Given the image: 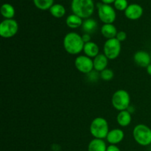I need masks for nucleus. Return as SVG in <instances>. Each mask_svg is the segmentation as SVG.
<instances>
[{"label":"nucleus","mask_w":151,"mask_h":151,"mask_svg":"<svg viewBox=\"0 0 151 151\" xmlns=\"http://www.w3.org/2000/svg\"><path fill=\"white\" fill-rule=\"evenodd\" d=\"M63 47L67 53L70 55H78L83 51L85 43L82 35L75 32H68L63 38Z\"/></svg>","instance_id":"nucleus-1"},{"label":"nucleus","mask_w":151,"mask_h":151,"mask_svg":"<svg viewBox=\"0 0 151 151\" xmlns=\"http://www.w3.org/2000/svg\"><path fill=\"white\" fill-rule=\"evenodd\" d=\"M71 8L74 14L86 19L94 13V3L93 0H72Z\"/></svg>","instance_id":"nucleus-2"},{"label":"nucleus","mask_w":151,"mask_h":151,"mask_svg":"<svg viewBox=\"0 0 151 151\" xmlns=\"http://www.w3.org/2000/svg\"><path fill=\"white\" fill-rule=\"evenodd\" d=\"M109 132V123L103 117L94 118L90 125V133L94 139H104Z\"/></svg>","instance_id":"nucleus-3"},{"label":"nucleus","mask_w":151,"mask_h":151,"mask_svg":"<svg viewBox=\"0 0 151 151\" xmlns=\"http://www.w3.org/2000/svg\"><path fill=\"white\" fill-rule=\"evenodd\" d=\"M133 137L137 144L141 146L151 145V129L144 124H139L133 130Z\"/></svg>","instance_id":"nucleus-4"},{"label":"nucleus","mask_w":151,"mask_h":151,"mask_svg":"<svg viewBox=\"0 0 151 151\" xmlns=\"http://www.w3.org/2000/svg\"><path fill=\"white\" fill-rule=\"evenodd\" d=\"M131 103V97L125 90L119 89L115 91L111 98V104L116 110L119 111L127 110Z\"/></svg>","instance_id":"nucleus-5"},{"label":"nucleus","mask_w":151,"mask_h":151,"mask_svg":"<svg viewBox=\"0 0 151 151\" xmlns=\"http://www.w3.org/2000/svg\"><path fill=\"white\" fill-rule=\"evenodd\" d=\"M97 13L98 17L103 23L113 24L116 18V13L114 8L111 4L97 3Z\"/></svg>","instance_id":"nucleus-6"},{"label":"nucleus","mask_w":151,"mask_h":151,"mask_svg":"<svg viewBox=\"0 0 151 151\" xmlns=\"http://www.w3.org/2000/svg\"><path fill=\"white\" fill-rule=\"evenodd\" d=\"M122 47L121 42L116 38L108 39L103 45V54L109 60H114L119 57Z\"/></svg>","instance_id":"nucleus-7"},{"label":"nucleus","mask_w":151,"mask_h":151,"mask_svg":"<svg viewBox=\"0 0 151 151\" xmlns=\"http://www.w3.org/2000/svg\"><path fill=\"white\" fill-rule=\"evenodd\" d=\"M19 30L18 22L13 19H4L0 24V35L4 38L15 36Z\"/></svg>","instance_id":"nucleus-8"},{"label":"nucleus","mask_w":151,"mask_h":151,"mask_svg":"<svg viewBox=\"0 0 151 151\" xmlns=\"http://www.w3.org/2000/svg\"><path fill=\"white\" fill-rule=\"evenodd\" d=\"M76 69L81 73L87 75L94 70V63L91 58L86 55H80L75 60Z\"/></svg>","instance_id":"nucleus-9"},{"label":"nucleus","mask_w":151,"mask_h":151,"mask_svg":"<svg viewBox=\"0 0 151 151\" xmlns=\"http://www.w3.org/2000/svg\"><path fill=\"white\" fill-rule=\"evenodd\" d=\"M134 60L140 67L147 68L151 63L150 53L144 50L137 51L134 55Z\"/></svg>","instance_id":"nucleus-10"},{"label":"nucleus","mask_w":151,"mask_h":151,"mask_svg":"<svg viewBox=\"0 0 151 151\" xmlns=\"http://www.w3.org/2000/svg\"><path fill=\"white\" fill-rule=\"evenodd\" d=\"M126 18L130 20H137L143 15V8L138 4H131L125 10Z\"/></svg>","instance_id":"nucleus-11"},{"label":"nucleus","mask_w":151,"mask_h":151,"mask_svg":"<svg viewBox=\"0 0 151 151\" xmlns=\"http://www.w3.org/2000/svg\"><path fill=\"white\" fill-rule=\"evenodd\" d=\"M124 137H125V134L122 130L114 128L111 131H109L106 137V140L109 144L116 145L123 140Z\"/></svg>","instance_id":"nucleus-12"},{"label":"nucleus","mask_w":151,"mask_h":151,"mask_svg":"<svg viewBox=\"0 0 151 151\" xmlns=\"http://www.w3.org/2000/svg\"><path fill=\"white\" fill-rule=\"evenodd\" d=\"M94 70L98 72H101L104 69H107L109 59L104 54H99L93 59Z\"/></svg>","instance_id":"nucleus-13"},{"label":"nucleus","mask_w":151,"mask_h":151,"mask_svg":"<svg viewBox=\"0 0 151 151\" xmlns=\"http://www.w3.org/2000/svg\"><path fill=\"white\" fill-rule=\"evenodd\" d=\"M118 31L113 24H104L101 27V33L106 39L116 38Z\"/></svg>","instance_id":"nucleus-14"},{"label":"nucleus","mask_w":151,"mask_h":151,"mask_svg":"<svg viewBox=\"0 0 151 151\" xmlns=\"http://www.w3.org/2000/svg\"><path fill=\"white\" fill-rule=\"evenodd\" d=\"M83 52L85 55L88 56L91 58H94L96 56L100 54L99 53L100 52V48L96 43L90 41V42L85 44V45H84Z\"/></svg>","instance_id":"nucleus-15"},{"label":"nucleus","mask_w":151,"mask_h":151,"mask_svg":"<svg viewBox=\"0 0 151 151\" xmlns=\"http://www.w3.org/2000/svg\"><path fill=\"white\" fill-rule=\"evenodd\" d=\"M97 27H98V24H97V21L94 20V19L88 18L83 21L81 28L84 33H88L91 35L96 32V30L97 29Z\"/></svg>","instance_id":"nucleus-16"},{"label":"nucleus","mask_w":151,"mask_h":151,"mask_svg":"<svg viewBox=\"0 0 151 151\" xmlns=\"http://www.w3.org/2000/svg\"><path fill=\"white\" fill-rule=\"evenodd\" d=\"M108 146L106 142L100 139H93L88 145V151H106Z\"/></svg>","instance_id":"nucleus-17"},{"label":"nucleus","mask_w":151,"mask_h":151,"mask_svg":"<svg viewBox=\"0 0 151 151\" xmlns=\"http://www.w3.org/2000/svg\"><path fill=\"white\" fill-rule=\"evenodd\" d=\"M131 113H130L128 110L119 111L116 116V121L122 127L128 126L131 124Z\"/></svg>","instance_id":"nucleus-18"},{"label":"nucleus","mask_w":151,"mask_h":151,"mask_svg":"<svg viewBox=\"0 0 151 151\" xmlns=\"http://www.w3.org/2000/svg\"><path fill=\"white\" fill-rule=\"evenodd\" d=\"M83 22V19L74 13L68 16L66 19V25L71 29H77L80 27H82Z\"/></svg>","instance_id":"nucleus-19"},{"label":"nucleus","mask_w":151,"mask_h":151,"mask_svg":"<svg viewBox=\"0 0 151 151\" xmlns=\"http://www.w3.org/2000/svg\"><path fill=\"white\" fill-rule=\"evenodd\" d=\"M15 13H16L15 8L12 4H9V3H5L1 5V14L5 19H13L15 16Z\"/></svg>","instance_id":"nucleus-20"},{"label":"nucleus","mask_w":151,"mask_h":151,"mask_svg":"<svg viewBox=\"0 0 151 151\" xmlns=\"http://www.w3.org/2000/svg\"><path fill=\"white\" fill-rule=\"evenodd\" d=\"M50 12L52 16L57 19H60L66 14V9L64 6L60 4H54L50 9Z\"/></svg>","instance_id":"nucleus-21"},{"label":"nucleus","mask_w":151,"mask_h":151,"mask_svg":"<svg viewBox=\"0 0 151 151\" xmlns=\"http://www.w3.org/2000/svg\"><path fill=\"white\" fill-rule=\"evenodd\" d=\"M35 7L41 10H50L54 4V0H33Z\"/></svg>","instance_id":"nucleus-22"},{"label":"nucleus","mask_w":151,"mask_h":151,"mask_svg":"<svg viewBox=\"0 0 151 151\" xmlns=\"http://www.w3.org/2000/svg\"><path fill=\"white\" fill-rule=\"evenodd\" d=\"M100 78L105 81H109L114 78V72L111 69H106L100 73Z\"/></svg>","instance_id":"nucleus-23"},{"label":"nucleus","mask_w":151,"mask_h":151,"mask_svg":"<svg viewBox=\"0 0 151 151\" xmlns=\"http://www.w3.org/2000/svg\"><path fill=\"white\" fill-rule=\"evenodd\" d=\"M114 7L119 11H125L128 7V2L127 0H116L114 3Z\"/></svg>","instance_id":"nucleus-24"},{"label":"nucleus","mask_w":151,"mask_h":151,"mask_svg":"<svg viewBox=\"0 0 151 151\" xmlns=\"http://www.w3.org/2000/svg\"><path fill=\"white\" fill-rule=\"evenodd\" d=\"M99 77L100 78V75H99L98 74V72H97V71L95 70H93L92 72H91L90 73L87 74V79L88 80V81H90L91 82H96V81L98 80Z\"/></svg>","instance_id":"nucleus-25"},{"label":"nucleus","mask_w":151,"mask_h":151,"mask_svg":"<svg viewBox=\"0 0 151 151\" xmlns=\"http://www.w3.org/2000/svg\"><path fill=\"white\" fill-rule=\"evenodd\" d=\"M116 38L120 42H122V41H125L127 38V34L126 32H124V31H119L116 34Z\"/></svg>","instance_id":"nucleus-26"},{"label":"nucleus","mask_w":151,"mask_h":151,"mask_svg":"<svg viewBox=\"0 0 151 151\" xmlns=\"http://www.w3.org/2000/svg\"><path fill=\"white\" fill-rule=\"evenodd\" d=\"M82 39L85 44L90 42V41H91V35H90V34H88V33H84L83 35H82Z\"/></svg>","instance_id":"nucleus-27"},{"label":"nucleus","mask_w":151,"mask_h":151,"mask_svg":"<svg viewBox=\"0 0 151 151\" xmlns=\"http://www.w3.org/2000/svg\"><path fill=\"white\" fill-rule=\"evenodd\" d=\"M106 151H121V150L116 145H110L109 146H108Z\"/></svg>","instance_id":"nucleus-28"},{"label":"nucleus","mask_w":151,"mask_h":151,"mask_svg":"<svg viewBox=\"0 0 151 151\" xmlns=\"http://www.w3.org/2000/svg\"><path fill=\"white\" fill-rule=\"evenodd\" d=\"M102 3L103 4H111L112 3H114V1L116 0H101Z\"/></svg>","instance_id":"nucleus-29"},{"label":"nucleus","mask_w":151,"mask_h":151,"mask_svg":"<svg viewBox=\"0 0 151 151\" xmlns=\"http://www.w3.org/2000/svg\"><path fill=\"white\" fill-rule=\"evenodd\" d=\"M146 70H147V74H148V75H150L151 76V63L148 66H147V68H146Z\"/></svg>","instance_id":"nucleus-30"},{"label":"nucleus","mask_w":151,"mask_h":151,"mask_svg":"<svg viewBox=\"0 0 151 151\" xmlns=\"http://www.w3.org/2000/svg\"><path fill=\"white\" fill-rule=\"evenodd\" d=\"M150 56H151V51H150Z\"/></svg>","instance_id":"nucleus-31"}]
</instances>
